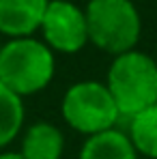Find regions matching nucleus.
<instances>
[{"instance_id": "obj_1", "label": "nucleus", "mask_w": 157, "mask_h": 159, "mask_svg": "<svg viewBox=\"0 0 157 159\" xmlns=\"http://www.w3.org/2000/svg\"><path fill=\"white\" fill-rule=\"evenodd\" d=\"M56 73V54L37 37L9 39L0 48V82L17 97L45 90Z\"/></svg>"}, {"instance_id": "obj_2", "label": "nucleus", "mask_w": 157, "mask_h": 159, "mask_svg": "<svg viewBox=\"0 0 157 159\" xmlns=\"http://www.w3.org/2000/svg\"><path fill=\"white\" fill-rule=\"evenodd\" d=\"M105 86L121 116L131 118L157 103V60L138 48L118 54L108 67Z\"/></svg>"}, {"instance_id": "obj_3", "label": "nucleus", "mask_w": 157, "mask_h": 159, "mask_svg": "<svg viewBox=\"0 0 157 159\" xmlns=\"http://www.w3.org/2000/svg\"><path fill=\"white\" fill-rule=\"evenodd\" d=\"M88 24V43L97 50L118 54L136 50L142 37V17L131 0H88L84 7Z\"/></svg>"}, {"instance_id": "obj_4", "label": "nucleus", "mask_w": 157, "mask_h": 159, "mask_svg": "<svg viewBox=\"0 0 157 159\" xmlns=\"http://www.w3.org/2000/svg\"><path fill=\"white\" fill-rule=\"evenodd\" d=\"M60 114L73 131L86 138L114 129L118 118H123L105 82L97 80H82L71 84L62 95Z\"/></svg>"}, {"instance_id": "obj_5", "label": "nucleus", "mask_w": 157, "mask_h": 159, "mask_svg": "<svg viewBox=\"0 0 157 159\" xmlns=\"http://www.w3.org/2000/svg\"><path fill=\"white\" fill-rule=\"evenodd\" d=\"M39 32L54 54H78L88 45L86 13L71 0H50Z\"/></svg>"}, {"instance_id": "obj_6", "label": "nucleus", "mask_w": 157, "mask_h": 159, "mask_svg": "<svg viewBox=\"0 0 157 159\" xmlns=\"http://www.w3.org/2000/svg\"><path fill=\"white\" fill-rule=\"evenodd\" d=\"M50 0H0V34L9 39L32 37Z\"/></svg>"}, {"instance_id": "obj_7", "label": "nucleus", "mask_w": 157, "mask_h": 159, "mask_svg": "<svg viewBox=\"0 0 157 159\" xmlns=\"http://www.w3.org/2000/svg\"><path fill=\"white\" fill-rule=\"evenodd\" d=\"M65 133L50 120H37L22 135L20 155L24 159H62Z\"/></svg>"}, {"instance_id": "obj_8", "label": "nucleus", "mask_w": 157, "mask_h": 159, "mask_svg": "<svg viewBox=\"0 0 157 159\" xmlns=\"http://www.w3.org/2000/svg\"><path fill=\"white\" fill-rule=\"evenodd\" d=\"M78 159H140L127 131L118 127L84 140Z\"/></svg>"}, {"instance_id": "obj_9", "label": "nucleus", "mask_w": 157, "mask_h": 159, "mask_svg": "<svg viewBox=\"0 0 157 159\" xmlns=\"http://www.w3.org/2000/svg\"><path fill=\"white\" fill-rule=\"evenodd\" d=\"M127 135L140 157L157 159V103L131 116Z\"/></svg>"}, {"instance_id": "obj_10", "label": "nucleus", "mask_w": 157, "mask_h": 159, "mask_svg": "<svg viewBox=\"0 0 157 159\" xmlns=\"http://www.w3.org/2000/svg\"><path fill=\"white\" fill-rule=\"evenodd\" d=\"M24 118H26L24 99L11 93L0 82V151L20 135L24 127Z\"/></svg>"}, {"instance_id": "obj_11", "label": "nucleus", "mask_w": 157, "mask_h": 159, "mask_svg": "<svg viewBox=\"0 0 157 159\" xmlns=\"http://www.w3.org/2000/svg\"><path fill=\"white\" fill-rule=\"evenodd\" d=\"M0 159H24L20 153H4V151H0Z\"/></svg>"}, {"instance_id": "obj_12", "label": "nucleus", "mask_w": 157, "mask_h": 159, "mask_svg": "<svg viewBox=\"0 0 157 159\" xmlns=\"http://www.w3.org/2000/svg\"><path fill=\"white\" fill-rule=\"evenodd\" d=\"M0 48H2V43H0Z\"/></svg>"}]
</instances>
